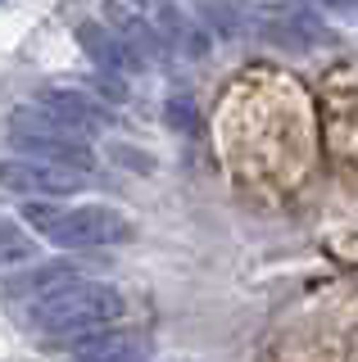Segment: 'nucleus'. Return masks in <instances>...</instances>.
I'll return each instance as SVG.
<instances>
[{"mask_svg": "<svg viewBox=\"0 0 358 362\" xmlns=\"http://www.w3.org/2000/svg\"><path fill=\"white\" fill-rule=\"evenodd\" d=\"M127 313V299L114 286H100V281H64L59 290L41 294L32 303V326L46 339H73V335H91L100 326L118 322Z\"/></svg>", "mask_w": 358, "mask_h": 362, "instance_id": "nucleus-1", "label": "nucleus"}, {"mask_svg": "<svg viewBox=\"0 0 358 362\" xmlns=\"http://www.w3.org/2000/svg\"><path fill=\"white\" fill-rule=\"evenodd\" d=\"M23 218L59 249H100V245H118L132 235V222L118 209H50V204H28Z\"/></svg>", "mask_w": 358, "mask_h": 362, "instance_id": "nucleus-2", "label": "nucleus"}, {"mask_svg": "<svg viewBox=\"0 0 358 362\" xmlns=\"http://www.w3.org/2000/svg\"><path fill=\"white\" fill-rule=\"evenodd\" d=\"M9 136H14V145L28 150L32 158H50V163L82 168V173L96 168V150L86 145V136L73 132L69 122H59L54 113H46L41 105L14 109V118H9Z\"/></svg>", "mask_w": 358, "mask_h": 362, "instance_id": "nucleus-3", "label": "nucleus"}, {"mask_svg": "<svg viewBox=\"0 0 358 362\" xmlns=\"http://www.w3.org/2000/svg\"><path fill=\"white\" fill-rule=\"evenodd\" d=\"M82 168H64L50 158H5L0 163V190H14V195H73L82 190Z\"/></svg>", "mask_w": 358, "mask_h": 362, "instance_id": "nucleus-4", "label": "nucleus"}, {"mask_svg": "<svg viewBox=\"0 0 358 362\" xmlns=\"http://www.w3.org/2000/svg\"><path fill=\"white\" fill-rule=\"evenodd\" d=\"M37 105L46 109V113H54L59 122H69L73 132H82V136H91V132H100L109 122L105 105L91 100V95H82V90H41Z\"/></svg>", "mask_w": 358, "mask_h": 362, "instance_id": "nucleus-5", "label": "nucleus"}, {"mask_svg": "<svg viewBox=\"0 0 358 362\" xmlns=\"http://www.w3.org/2000/svg\"><path fill=\"white\" fill-rule=\"evenodd\" d=\"M73 362H150V335H145V331H105V335H91L73 354Z\"/></svg>", "mask_w": 358, "mask_h": 362, "instance_id": "nucleus-6", "label": "nucleus"}, {"mask_svg": "<svg viewBox=\"0 0 358 362\" xmlns=\"http://www.w3.org/2000/svg\"><path fill=\"white\" fill-rule=\"evenodd\" d=\"M77 41H82V50L91 54L100 68H109V73H132V68H141V59L132 54V45L118 37V32L100 28V23H82L77 28Z\"/></svg>", "mask_w": 358, "mask_h": 362, "instance_id": "nucleus-7", "label": "nucleus"}, {"mask_svg": "<svg viewBox=\"0 0 358 362\" xmlns=\"http://www.w3.org/2000/svg\"><path fill=\"white\" fill-rule=\"evenodd\" d=\"M109 18L118 23V37L132 45V54L141 59V68H145V64H159L163 54H168V41L159 37V28H150L141 14H127L118 0H109Z\"/></svg>", "mask_w": 358, "mask_h": 362, "instance_id": "nucleus-8", "label": "nucleus"}, {"mask_svg": "<svg viewBox=\"0 0 358 362\" xmlns=\"http://www.w3.org/2000/svg\"><path fill=\"white\" fill-rule=\"evenodd\" d=\"M200 18H204L218 37H245V32H259V18L245 14L241 0H200Z\"/></svg>", "mask_w": 358, "mask_h": 362, "instance_id": "nucleus-9", "label": "nucleus"}, {"mask_svg": "<svg viewBox=\"0 0 358 362\" xmlns=\"http://www.w3.org/2000/svg\"><path fill=\"white\" fill-rule=\"evenodd\" d=\"M64 281H73V272L69 267H37V272H28V276H14V281H5V294H50V290H59Z\"/></svg>", "mask_w": 358, "mask_h": 362, "instance_id": "nucleus-10", "label": "nucleus"}, {"mask_svg": "<svg viewBox=\"0 0 358 362\" xmlns=\"http://www.w3.org/2000/svg\"><path fill=\"white\" fill-rule=\"evenodd\" d=\"M28 258H37V245H32V235H23L14 222H0V267L28 263Z\"/></svg>", "mask_w": 358, "mask_h": 362, "instance_id": "nucleus-11", "label": "nucleus"}, {"mask_svg": "<svg viewBox=\"0 0 358 362\" xmlns=\"http://www.w3.org/2000/svg\"><path fill=\"white\" fill-rule=\"evenodd\" d=\"M163 118L173 122L177 132H195V127H200V118H195V105H191L186 95H173V100H168V105H163Z\"/></svg>", "mask_w": 358, "mask_h": 362, "instance_id": "nucleus-12", "label": "nucleus"}, {"mask_svg": "<svg viewBox=\"0 0 358 362\" xmlns=\"http://www.w3.org/2000/svg\"><path fill=\"white\" fill-rule=\"evenodd\" d=\"M318 5H331V9H340V5H350V0H318Z\"/></svg>", "mask_w": 358, "mask_h": 362, "instance_id": "nucleus-13", "label": "nucleus"}]
</instances>
